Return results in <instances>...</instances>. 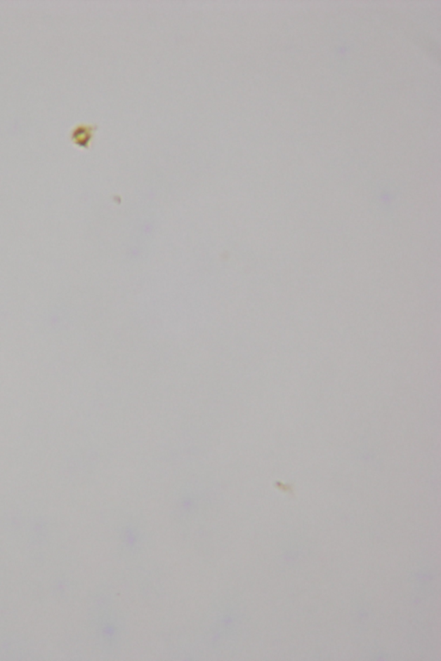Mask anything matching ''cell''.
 <instances>
[{
  "instance_id": "6da1fadb",
  "label": "cell",
  "mask_w": 441,
  "mask_h": 661,
  "mask_svg": "<svg viewBox=\"0 0 441 661\" xmlns=\"http://www.w3.org/2000/svg\"><path fill=\"white\" fill-rule=\"evenodd\" d=\"M96 123H78L71 129L70 139L75 145L81 147H89L94 138V133L97 131Z\"/></svg>"
}]
</instances>
